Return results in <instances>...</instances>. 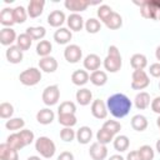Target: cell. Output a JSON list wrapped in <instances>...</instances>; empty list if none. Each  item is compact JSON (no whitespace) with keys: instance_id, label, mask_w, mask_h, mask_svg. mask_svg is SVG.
<instances>
[{"instance_id":"obj_1","label":"cell","mask_w":160,"mask_h":160,"mask_svg":"<svg viewBox=\"0 0 160 160\" xmlns=\"http://www.w3.org/2000/svg\"><path fill=\"white\" fill-rule=\"evenodd\" d=\"M106 106H108V111H110V114L114 118L122 119L130 112L132 102L125 94L116 92L106 99Z\"/></svg>"},{"instance_id":"obj_2","label":"cell","mask_w":160,"mask_h":160,"mask_svg":"<svg viewBox=\"0 0 160 160\" xmlns=\"http://www.w3.org/2000/svg\"><path fill=\"white\" fill-rule=\"evenodd\" d=\"M104 68L106 71L109 72H118L121 69L122 65V59L120 55V51L118 49V46L115 45H110L108 49V55L102 61Z\"/></svg>"},{"instance_id":"obj_3","label":"cell","mask_w":160,"mask_h":160,"mask_svg":"<svg viewBox=\"0 0 160 160\" xmlns=\"http://www.w3.org/2000/svg\"><path fill=\"white\" fill-rule=\"evenodd\" d=\"M135 5L140 8V14L145 19L158 20L160 12V0H141L134 1Z\"/></svg>"},{"instance_id":"obj_4","label":"cell","mask_w":160,"mask_h":160,"mask_svg":"<svg viewBox=\"0 0 160 160\" xmlns=\"http://www.w3.org/2000/svg\"><path fill=\"white\" fill-rule=\"evenodd\" d=\"M35 150L45 159H50L55 155L56 145L48 136H40L35 140Z\"/></svg>"},{"instance_id":"obj_5","label":"cell","mask_w":160,"mask_h":160,"mask_svg":"<svg viewBox=\"0 0 160 160\" xmlns=\"http://www.w3.org/2000/svg\"><path fill=\"white\" fill-rule=\"evenodd\" d=\"M19 80L25 86H35L41 80V70H39L38 68H29L20 72Z\"/></svg>"},{"instance_id":"obj_6","label":"cell","mask_w":160,"mask_h":160,"mask_svg":"<svg viewBox=\"0 0 160 160\" xmlns=\"http://www.w3.org/2000/svg\"><path fill=\"white\" fill-rule=\"evenodd\" d=\"M150 85L149 75L145 70H134L131 75V89L144 90Z\"/></svg>"},{"instance_id":"obj_7","label":"cell","mask_w":160,"mask_h":160,"mask_svg":"<svg viewBox=\"0 0 160 160\" xmlns=\"http://www.w3.org/2000/svg\"><path fill=\"white\" fill-rule=\"evenodd\" d=\"M41 99H42V102L48 106H52V105H56L59 99H60V89L58 85H50V86H46L42 91V95H41Z\"/></svg>"},{"instance_id":"obj_8","label":"cell","mask_w":160,"mask_h":160,"mask_svg":"<svg viewBox=\"0 0 160 160\" xmlns=\"http://www.w3.org/2000/svg\"><path fill=\"white\" fill-rule=\"evenodd\" d=\"M64 58L70 64H76L81 60L82 58V50L79 45L76 44H70L65 48L64 50Z\"/></svg>"},{"instance_id":"obj_9","label":"cell","mask_w":160,"mask_h":160,"mask_svg":"<svg viewBox=\"0 0 160 160\" xmlns=\"http://www.w3.org/2000/svg\"><path fill=\"white\" fill-rule=\"evenodd\" d=\"M89 155L92 160H105L108 156V148H106V145L96 141L90 145Z\"/></svg>"},{"instance_id":"obj_10","label":"cell","mask_w":160,"mask_h":160,"mask_svg":"<svg viewBox=\"0 0 160 160\" xmlns=\"http://www.w3.org/2000/svg\"><path fill=\"white\" fill-rule=\"evenodd\" d=\"M108 106L106 104L100 100V99H96L91 102V114L94 118L96 119H105L108 116Z\"/></svg>"},{"instance_id":"obj_11","label":"cell","mask_w":160,"mask_h":160,"mask_svg":"<svg viewBox=\"0 0 160 160\" xmlns=\"http://www.w3.org/2000/svg\"><path fill=\"white\" fill-rule=\"evenodd\" d=\"M64 5L68 10L72 11V14H78V12L85 11L88 9V6L91 5V2H89L86 0H65Z\"/></svg>"},{"instance_id":"obj_12","label":"cell","mask_w":160,"mask_h":160,"mask_svg":"<svg viewBox=\"0 0 160 160\" xmlns=\"http://www.w3.org/2000/svg\"><path fill=\"white\" fill-rule=\"evenodd\" d=\"M6 60L11 64H19L24 59V54H22V50H20V48L18 45H11L6 49Z\"/></svg>"},{"instance_id":"obj_13","label":"cell","mask_w":160,"mask_h":160,"mask_svg":"<svg viewBox=\"0 0 160 160\" xmlns=\"http://www.w3.org/2000/svg\"><path fill=\"white\" fill-rule=\"evenodd\" d=\"M18 40L16 32L12 28H2L0 31V42L4 46H11L14 41Z\"/></svg>"},{"instance_id":"obj_14","label":"cell","mask_w":160,"mask_h":160,"mask_svg":"<svg viewBox=\"0 0 160 160\" xmlns=\"http://www.w3.org/2000/svg\"><path fill=\"white\" fill-rule=\"evenodd\" d=\"M19 150L11 148L8 142L0 145V160H19Z\"/></svg>"},{"instance_id":"obj_15","label":"cell","mask_w":160,"mask_h":160,"mask_svg":"<svg viewBox=\"0 0 160 160\" xmlns=\"http://www.w3.org/2000/svg\"><path fill=\"white\" fill-rule=\"evenodd\" d=\"M44 8H45V1L44 0H31L28 5V15L32 19L40 16L44 11Z\"/></svg>"},{"instance_id":"obj_16","label":"cell","mask_w":160,"mask_h":160,"mask_svg":"<svg viewBox=\"0 0 160 160\" xmlns=\"http://www.w3.org/2000/svg\"><path fill=\"white\" fill-rule=\"evenodd\" d=\"M71 38H72V32L68 28H59L54 32V40L59 45H66L68 42H70Z\"/></svg>"},{"instance_id":"obj_17","label":"cell","mask_w":160,"mask_h":160,"mask_svg":"<svg viewBox=\"0 0 160 160\" xmlns=\"http://www.w3.org/2000/svg\"><path fill=\"white\" fill-rule=\"evenodd\" d=\"M39 68L40 70H42L44 72H55L58 69V61L55 58L52 56H46V58H41L39 60Z\"/></svg>"},{"instance_id":"obj_18","label":"cell","mask_w":160,"mask_h":160,"mask_svg":"<svg viewBox=\"0 0 160 160\" xmlns=\"http://www.w3.org/2000/svg\"><path fill=\"white\" fill-rule=\"evenodd\" d=\"M65 20H66V16H65L64 11H61V10H54L48 16V24L50 26L58 28V29L65 22Z\"/></svg>"},{"instance_id":"obj_19","label":"cell","mask_w":160,"mask_h":160,"mask_svg":"<svg viewBox=\"0 0 160 160\" xmlns=\"http://www.w3.org/2000/svg\"><path fill=\"white\" fill-rule=\"evenodd\" d=\"M66 24L71 31H80L85 26L84 19L80 14H70L66 19Z\"/></svg>"},{"instance_id":"obj_20","label":"cell","mask_w":160,"mask_h":160,"mask_svg":"<svg viewBox=\"0 0 160 160\" xmlns=\"http://www.w3.org/2000/svg\"><path fill=\"white\" fill-rule=\"evenodd\" d=\"M55 119V114L52 110H50L49 108H44V109H40L38 112H36V120L39 124L41 125H49L54 121Z\"/></svg>"},{"instance_id":"obj_21","label":"cell","mask_w":160,"mask_h":160,"mask_svg":"<svg viewBox=\"0 0 160 160\" xmlns=\"http://www.w3.org/2000/svg\"><path fill=\"white\" fill-rule=\"evenodd\" d=\"M82 64H84V68H85L86 70H90V71L92 72V71L99 70V68H100V65H101V59H100V56L96 55V54H89V55L85 56Z\"/></svg>"},{"instance_id":"obj_22","label":"cell","mask_w":160,"mask_h":160,"mask_svg":"<svg viewBox=\"0 0 160 160\" xmlns=\"http://www.w3.org/2000/svg\"><path fill=\"white\" fill-rule=\"evenodd\" d=\"M75 98H76V101L79 105L81 106H86L89 105L91 101H92V92L86 89V88H82V89H79L75 94Z\"/></svg>"},{"instance_id":"obj_23","label":"cell","mask_w":160,"mask_h":160,"mask_svg":"<svg viewBox=\"0 0 160 160\" xmlns=\"http://www.w3.org/2000/svg\"><path fill=\"white\" fill-rule=\"evenodd\" d=\"M90 80V75L86 70H75L71 74V81L76 86H82Z\"/></svg>"},{"instance_id":"obj_24","label":"cell","mask_w":160,"mask_h":160,"mask_svg":"<svg viewBox=\"0 0 160 160\" xmlns=\"http://www.w3.org/2000/svg\"><path fill=\"white\" fill-rule=\"evenodd\" d=\"M134 104H135L136 109H139V110H144V109H146L148 106H150L151 101H150V95H149V92H146V91H140V92H138L136 96H135V99H134Z\"/></svg>"},{"instance_id":"obj_25","label":"cell","mask_w":160,"mask_h":160,"mask_svg":"<svg viewBox=\"0 0 160 160\" xmlns=\"http://www.w3.org/2000/svg\"><path fill=\"white\" fill-rule=\"evenodd\" d=\"M0 24H1L4 28H11V26L15 24L12 9H10V8H4V9L0 11Z\"/></svg>"},{"instance_id":"obj_26","label":"cell","mask_w":160,"mask_h":160,"mask_svg":"<svg viewBox=\"0 0 160 160\" xmlns=\"http://www.w3.org/2000/svg\"><path fill=\"white\" fill-rule=\"evenodd\" d=\"M130 65L134 70H144L148 65V59L144 54H134L130 59Z\"/></svg>"},{"instance_id":"obj_27","label":"cell","mask_w":160,"mask_h":160,"mask_svg":"<svg viewBox=\"0 0 160 160\" xmlns=\"http://www.w3.org/2000/svg\"><path fill=\"white\" fill-rule=\"evenodd\" d=\"M92 139V130L89 126H81L78 131H76V140L79 141V144H89L90 140Z\"/></svg>"},{"instance_id":"obj_28","label":"cell","mask_w":160,"mask_h":160,"mask_svg":"<svg viewBox=\"0 0 160 160\" xmlns=\"http://www.w3.org/2000/svg\"><path fill=\"white\" fill-rule=\"evenodd\" d=\"M130 124H131V128H132L134 130H136V131H144V130L148 128V125H149L148 119H146L144 115H141V114L134 115V116L131 118Z\"/></svg>"},{"instance_id":"obj_29","label":"cell","mask_w":160,"mask_h":160,"mask_svg":"<svg viewBox=\"0 0 160 160\" xmlns=\"http://www.w3.org/2000/svg\"><path fill=\"white\" fill-rule=\"evenodd\" d=\"M112 145H114V149L119 152H124L129 149V145H130V140L126 135H118L116 138H114L112 140Z\"/></svg>"},{"instance_id":"obj_30","label":"cell","mask_w":160,"mask_h":160,"mask_svg":"<svg viewBox=\"0 0 160 160\" xmlns=\"http://www.w3.org/2000/svg\"><path fill=\"white\" fill-rule=\"evenodd\" d=\"M90 81L95 86H104L108 82V74L102 70H96L90 74Z\"/></svg>"},{"instance_id":"obj_31","label":"cell","mask_w":160,"mask_h":160,"mask_svg":"<svg viewBox=\"0 0 160 160\" xmlns=\"http://www.w3.org/2000/svg\"><path fill=\"white\" fill-rule=\"evenodd\" d=\"M104 24H105V26H106L108 29H110V30H118V29H120L121 25H122V18H121L120 14H118V12L114 11Z\"/></svg>"},{"instance_id":"obj_32","label":"cell","mask_w":160,"mask_h":160,"mask_svg":"<svg viewBox=\"0 0 160 160\" xmlns=\"http://www.w3.org/2000/svg\"><path fill=\"white\" fill-rule=\"evenodd\" d=\"M58 121L64 128H72L76 125L78 119L75 114H58Z\"/></svg>"},{"instance_id":"obj_33","label":"cell","mask_w":160,"mask_h":160,"mask_svg":"<svg viewBox=\"0 0 160 160\" xmlns=\"http://www.w3.org/2000/svg\"><path fill=\"white\" fill-rule=\"evenodd\" d=\"M25 32L30 35L32 40H39V41H41L46 35V30L44 26H29Z\"/></svg>"},{"instance_id":"obj_34","label":"cell","mask_w":160,"mask_h":160,"mask_svg":"<svg viewBox=\"0 0 160 160\" xmlns=\"http://www.w3.org/2000/svg\"><path fill=\"white\" fill-rule=\"evenodd\" d=\"M6 142L11 148H14L16 150H21L22 148L26 146L25 142H24V140H22V138H21V135H20V132H14V134L9 135L8 139H6Z\"/></svg>"},{"instance_id":"obj_35","label":"cell","mask_w":160,"mask_h":160,"mask_svg":"<svg viewBox=\"0 0 160 160\" xmlns=\"http://www.w3.org/2000/svg\"><path fill=\"white\" fill-rule=\"evenodd\" d=\"M52 50V45L49 40H41L38 42L36 45V54L41 58H46L50 56V52Z\"/></svg>"},{"instance_id":"obj_36","label":"cell","mask_w":160,"mask_h":160,"mask_svg":"<svg viewBox=\"0 0 160 160\" xmlns=\"http://www.w3.org/2000/svg\"><path fill=\"white\" fill-rule=\"evenodd\" d=\"M12 14H14L15 24H24L26 21V18L29 16L28 15V10L21 5H18L16 8H14L12 9Z\"/></svg>"},{"instance_id":"obj_37","label":"cell","mask_w":160,"mask_h":160,"mask_svg":"<svg viewBox=\"0 0 160 160\" xmlns=\"http://www.w3.org/2000/svg\"><path fill=\"white\" fill-rule=\"evenodd\" d=\"M31 44H32V39H31V36L28 35L26 32H22V34H20V35L18 36L16 45L20 48V50H22V51L29 50L30 46H31Z\"/></svg>"},{"instance_id":"obj_38","label":"cell","mask_w":160,"mask_h":160,"mask_svg":"<svg viewBox=\"0 0 160 160\" xmlns=\"http://www.w3.org/2000/svg\"><path fill=\"white\" fill-rule=\"evenodd\" d=\"M24 126H25V121L21 118H11V119H9L5 122V128L8 130H12V131H15V130H22Z\"/></svg>"},{"instance_id":"obj_39","label":"cell","mask_w":160,"mask_h":160,"mask_svg":"<svg viewBox=\"0 0 160 160\" xmlns=\"http://www.w3.org/2000/svg\"><path fill=\"white\" fill-rule=\"evenodd\" d=\"M85 29L89 34H96L101 30V22L95 18H90L85 22Z\"/></svg>"},{"instance_id":"obj_40","label":"cell","mask_w":160,"mask_h":160,"mask_svg":"<svg viewBox=\"0 0 160 160\" xmlns=\"http://www.w3.org/2000/svg\"><path fill=\"white\" fill-rule=\"evenodd\" d=\"M102 129H105V130H108L110 134H112L114 136L121 130V124L119 122V121H116V120H106L104 124H102V126H101Z\"/></svg>"},{"instance_id":"obj_41","label":"cell","mask_w":160,"mask_h":160,"mask_svg":"<svg viewBox=\"0 0 160 160\" xmlns=\"http://www.w3.org/2000/svg\"><path fill=\"white\" fill-rule=\"evenodd\" d=\"M96 140H98V142L106 145V144H109L110 141L114 140V135L110 134L108 130H105V129L101 128V129H99L98 132H96Z\"/></svg>"},{"instance_id":"obj_42","label":"cell","mask_w":160,"mask_h":160,"mask_svg":"<svg viewBox=\"0 0 160 160\" xmlns=\"http://www.w3.org/2000/svg\"><path fill=\"white\" fill-rule=\"evenodd\" d=\"M138 151H139L141 160H154L155 151L150 145H142L138 149Z\"/></svg>"},{"instance_id":"obj_43","label":"cell","mask_w":160,"mask_h":160,"mask_svg":"<svg viewBox=\"0 0 160 160\" xmlns=\"http://www.w3.org/2000/svg\"><path fill=\"white\" fill-rule=\"evenodd\" d=\"M76 105L72 101H62L58 108V114H75Z\"/></svg>"},{"instance_id":"obj_44","label":"cell","mask_w":160,"mask_h":160,"mask_svg":"<svg viewBox=\"0 0 160 160\" xmlns=\"http://www.w3.org/2000/svg\"><path fill=\"white\" fill-rule=\"evenodd\" d=\"M14 114V106L8 102V101H4L0 104V118L1 119H11Z\"/></svg>"},{"instance_id":"obj_45","label":"cell","mask_w":160,"mask_h":160,"mask_svg":"<svg viewBox=\"0 0 160 160\" xmlns=\"http://www.w3.org/2000/svg\"><path fill=\"white\" fill-rule=\"evenodd\" d=\"M112 12H114V11H112V9H111L109 5H105V4H104V5H100V6H99V9H98V11H96L99 20H100V21H102V22H105Z\"/></svg>"},{"instance_id":"obj_46","label":"cell","mask_w":160,"mask_h":160,"mask_svg":"<svg viewBox=\"0 0 160 160\" xmlns=\"http://www.w3.org/2000/svg\"><path fill=\"white\" fill-rule=\"evenodd\" d=\"M60 138L65 142H71L76 138V132L72 130V128H62L60 131Z\"/></svg>"},{"instance_id":"obj_47","label":"cell","mask_w":160,"mask_h":160,"mask_svg":"<svg viewBox=\"0 0 160 160\" xmlns=\"http://www.w3.org/2000/svg\"><path fill=\"white\" fill-rule=\"evenodd\" d=\"M19 132H20V135H21V138H22V140H24V142H25L26 146L30 145V144L35 140V135H34V132H32L31 130L22 129V130H20Z\"/></svg>"},{"instance_id":"obj_48","label":"cell","mask_w":160,"mask_h":160,"mask_svg":"<svg viewBox=\"0 0 160 160\" xmlns=\"http://www.w3.org/2000/svg\"><path fill=\"white\" fill-rule=\"evenodd\" d=\"M149 72L152 78H160V62H154L149 68Z\"/></svg>"},{"instance_id":"obj_49","label":"cell","mask_w":160,"mask_h":160,"mask_svg":"<svg viewBox=\"0 0 160 160\" xmlns=\"http://www.w3.org/2000/svg\"><path fill=\"white\" fill-rule=\"evenodd\" d=\"M151 110L155 112V114H159L160 115V96H156L154 100H151Z\"/></svg>"},{"instance_id":"obj_50","label":"cell","mask_w":160,"mask_h":160,"mask_svg":"<svg viewBox=\"0 0 160 160\" xmlns=\"http://www.w3.org/2000/svg\"><path fill=\"white\" fill-rule=\"evenodd\" d=\"M56 160H74V154L70 151H62L60 152Z\"/></svg>"},{"instance_id":"obj_51","label":"cell","mask_w":160,"mask_h":160,"mask_svg":"<svg viewBox=\"0 0 160 160\" xmlns=\"http://www.w3.org/2000/svg\"><path fill=\"white\" fill-rule=\"evenodd\" d=\"M126 160H141V158H140V155H139V151H138V150L130 151V152L128 154V156H126Z\"/></svg>"},{"instance_id":"obj_52","label":"cell","mask_w":160,"mask_h":160,"mask_svg":"<svg viewBox=\"0 0 160 160\" xmlns=\"http://www.w3.org/2000/svg\"><path fill=\"white\" fill-rule=\"evenodd\" d=\"M109 160H125L121 155H119V154H115V155H111L110 158H109Z\"/></svg>"},{"instance_id":"obj_53","label":"cell","mask_w":160,"mask_h":160,"mask_svg":"<svg viewBox=\"0 0 160 160\" xmlns=\"http://www.w3.org/2000/svg\"><path fill=\"white\" fill-rule=\"evenodd\" d=\"M155 56H156V59L160 61V45L156 48V50H155Z\"/></svg>"},{"instance_id":"obj_54","label":"cell","mask_w":160,"mask_h":160,"mask_svg":"<svg viewBox=\"0 0 160 160\" xmlns=\"http://www.w3.org/2000/svg\"><path fill=\"white\" fill-rule=\"evenodd\" d=\"M26 160H41L40 156H36V155H32V156H29Z\"/></svg>"},{"instance_id":"obj_55","label":"cell","mask_w":160,"mask_h":160,"mask_svg":"<svg viewBox=\"0 0 160 160\" xmlns=\"http://www.w3.org/2000/svg\"><path fill=\"white\" fill-rule=\"evenodd\" d=\"M155 149H156V151L160 154V139L156 141V144H155Z\"/></svg>"},{"instance_id":"obj_56","label":"cell","mask_w":160,"mask_h":160,"mask_svg":"<svg viewBox=\"0 0 160 160\" xmlns=\"http://www.w3.org/2000/svg\"><path fill=\"white\" fill-rule=\"evenodd\" d=\"M156 125L159 126V129H160V115H159V118L156 119Z\"/></svg>"},{"instance_id":"obj_57","label":"cell","mask_w":160,"mask_h":160,"mask_svg":"<svg viewBox=\"0 0 160 160\" xmlns=\"http://www.w3.org/2000/svg\"><path fill=\"white\" fill-rule=\"evenodd\" d=\"M158 20L160 21V12H159V16H158Z\"/></svg>"},{"instance_id":"obj_58","label":"cell","mask_w":160,"mask_h":160,"mask_svg":"<svg viewBox=\"0 0 160 160\" xmlns=\"http://www.w3.org/2000/svg\"><path fill=\"white\" fill-rule=\"evenodd\" d=\"M159 89H160V82H159Z\"/></svg>"}]
</instances>
